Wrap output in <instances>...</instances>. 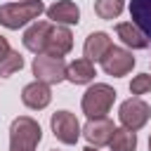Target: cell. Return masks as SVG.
Returning <instances> with one entry per match:
<instances>
[{
	"instance_id": "obj_11",
	"label": "cell",
	"mask_w": 151,
	"mask_h": 151,
	"mask_svg": "<svg viewBox=\"0 0 151 151\" xmlns=\"http://www.w3.org/2000/svg\"><path fill=\"white\" fill-rule=\"evenodd\" d=\"M21 101L33 109V111H40L45 109L50 101H52V92H50V85L47 83H40V80H33L28 83L24 90H21Z\"/></svg>"
},
{
	"instance_id": "obj_12",
	"label": "cell",
	"mask_w": 151,
	"mask_h": 151,
	"mask_svg": "<svg viewBox=\"0 0 151 151\" xmlns=\"http://www.w3.org/2000/svg\"><path fill=\"white\" fill-rule=\"evenodd\" d=\"M111 47H113V42H111V38H109V33L94 31V33H90V35L85 38L83 52H85V59H90V61H101L104 54H106Z\"/></svg>"
},
{
	"instance_id": "obj_15",
	"label": "cell",
	"mask_w": 151,
	"mask_h": 151,
	"mask_svg": "<svg viewBox=\"0 0 151 151\" xmlns=\"http://www.w3.org/2000/svg\"><path fill=\"white\" fill-rule=\"evenodd\" d=\"M116 33H118V38H120L127 47H132V50H144V47H149V38H146L132 21L118 24V26H116Z\"/></svg>"
},
{
	"instance_id": "obj_21",
	"label": "cell",
	"mask_w": 151,
	"mask_h": 151,
	"mask_svg": "<svg viewBox=\"0 0 151 151\" xmlns=\"http://www.w3.org/2000/svg\"><path fill=\"white\" fill-rule=\"evenodd\" d=\"M7 52H9V42H7V40H5L2 35H0V59H2V57H5Z\"/></svg>"
},
{
	"instance_id": "obj_18",
	"label": "cell",
	"mask_w": 151,
	"mask_h": 151,
	"mask_svg": "<svg viewBox=\"0 0 151 151\" xmlns=\"http://www.w3.org/2000/svg\"><path fill=\"white\" fill-rule=\"evenodd\" d=\"M24 66V57L17 52V50H9L2 59H0V78H9L12 73L21 71Z\"/></svg>"
},
{
	"instance_id": "obj_23",
	"label": "cell",
	"mask_w": 151,
	"mask_h": 151,
	"mask_svg": "<svg viewBox=\"0 0 151 151\" xmlns=\"http://www.w3.org/2000/svg\"><path fill=\"white\" fill-rule=\"evenodd\" d=\"M149 151H151V137H149Z\"/></svg>"
},
{
	"instance_id": "obj_6",
	"label": "cell",
	"mask_w": 151,
	"mask_h": 151,
	"mask_svg": "<svg viewBox=\"0 0 151 151\" xmlns=\"http://www.w3.org/2000/svg\"><path fill=\"white\" fill-rule=\"evenodd\" d=\"M50 125H52L54 137H57L59 142H64V144H76L78 137L83 134L80 123H78V118H76L71 111H57V113H52Z\"/></svg>"
},
{
	"instance_id": "obj_19",
	"label": "cell",
	"mask_w": 151,
	"mask_h": 151,
	"mask_svg": "<svg viewBox=\"0 0 151 151\" xmlns=\"http://www.w3.org/2000/svg\"><path fill=\"white\" fill-rule=\"evenodd\" d=\"M125 7V0H97L94 2V12L101 19H116Z\"/></svg>"
},
{
	"instance_id": "obj_10",
	"label": "cell",
	"mask_w": 151,
	"mask_h": 151,
	"mask_svg": "<svg viewBox=\"0 0 151 151\" xmlns=\"http://www.w3.org/2000/svg\"><path fill=\"white\" fill-rule=\"evenodd\" d=\"M52 31L50 21H33L26 33H24V47L33 54H45V45H47V35Z\"/></svg>"
},
{
	"instance_id": "obj_5",
	"label": "cell",
	"mask_w": 151,
	"mask_h": 151,
	"mask_svg": "<svg viewBox=\"0 0 151 151\" xmlns=\"http://www.w3.org/2000/svg\"><path fill=\"white\" fill-rule=\"evenodd\" d=\"M118 118H120L123 127H130V130L137 132L139 127H144V125L149 123V118H151V109H149V104H146L144 99H139V97H130V99H125V101L120 104Z\"/></svg>"
},
{
	"instance_id": "obj_3",
	"label": "cell",
	"mask_w": 151,
	"mask_h": 151,
	"mask_svg": "<svg viewBox=\"0 0 151 151\" xmlns=\"http://www.w3.org/2000/svg\"><path fill=\"white\" fill-rule=\"evenodd\" d=\"M116 101V90L106 83H94L83 94V113L87 118H104Z\"/></svg>"
},
{
	"instance_id": "obj_13",
	"label": "cell",
	"mask_w": 151,
	"mask_h": 151,
	"mask_svg": "<svg viewBox=\"0 0 151 151\" xmlns=\"http://www.w3.org/2000/svg\"><path fill=\"white\" fill-rule=\"evenodd\" d=\"M45 12H47V19L54 24H78L80 21V9L71 0H57Z\"/></svg>"
},
{
	"instance_id": "obj_22",
	"label": "cell",
	"mask_w": 151,
	"mask_h": 151,
	"mask_svg": "<svg viewBox=\"0 0 151 151\" xmlns=\"http://www.w3.org/2000/svg\"><path fill=\"white\" fill-rule=\"evenodd\" d=\"M83 151H99V149H97V146H92V144H87V146H85Z\"/></svg>"
},
{
	"instance_id": "obj_4",
	"label": "cell",
	"mask_w": 151,
	"mask_h": 151,
	"mask_svg": "<svg viewBox=\"0 0 151 151\" xmlns=\"http://www.w3.org/2000/svg\"><path fill=\"white\" fill-rule=\"evenodd\" d=\"M66 61L64 57H50V54H35L33 59V76L40 83L47 85H57L61 80H66Z\"/></svg>"
},
{
	"instance_id": "obj_2",
	"label": "cell",
	"mask_w": 151,
	"mask_h": 151,
	"mask_svg": "<svg viewBox=\"0 0 151 151\" xmlns=\"http://www.w3.org/2000/svg\"><path fill=\"white\" fill-rule=\"evenodd\" d=\"M40 139H42V130H40L38 120H33L31 116H19L12 120L9 151H35Z\"/></svg>"
},
{
	"instance_id": "obj_16",
	"label": "cell",
	"mask_w": 151,
	"mask_h": 151,
	"mask_svg": "<svg viewBox=\"0 0 151 151\" xmlns=\"http://www.w3.org/2000/svg\"><path fill=\"white\" fill-rule=\"evenodd\" d=\"M94 76H97V73H94V66H92V61L85 59V57L71 61L68 68H66V80H71L73 85H85V83H90Z\"/></svg>"
},
{
	"instance_id": "obj_1",
	"label": "cell",
	"mask_w": 151,
	"mask_h": 151,
	"mask_svg": "<svg viewBox=\"0 0 151 151\" xmlns=\"http://www.w3.org/2000/svg\"><path fill=\"white\" fill-rule=\"evenodd\" d=\"M45 12V5L42 0H19V2H9V5H2L0 7V24L5 28H21L26 26L28 21L38 19L40 14Z\"/></svg>"
},
{
	"instance_id": "obj_17",
	"label": "cell",
	"mask_w": 151,
	"mask_h": 151,
	"mask_svg": "<svg viewBox=\"0 0 151 151\" xmlns=\"http://www.w3.org/2000/svg\"><path fill=\"white\" fill-rule=\"evenodd\" d=\"M109 146H111V151H134L137 149V134H134V130H130V127H116Z\"/></svg>"
},
{
	"instance_id": "obj_8",
	"label": "cell",
	"mask_w": 151,
	"mask_h": 151,
	"mask_svg": "<svg viewBox=\"0 0 151 151\" xmlns=\"http://www.w3.org/2000/svg\"><path fill=\"white\" fill-rule=\"evenodd\" d=\"M71 47H73V33L66 28V24L52 26V31L47 35L45 54H50V57H64V54L71 52Z\"/></svg>"
},
{
	"instance_id": "obj_9",
	"label": "cell",
	"mask_w": 151,
	"mask_h": 151,
	"mask_svg": "<svg viewBox=\"0 0 151 151\" xmlns=\"http://www.w3.org/2000/svg\"><path fill=\"white\" fill-rule=\"evenodd\" d=\"M113 123L104 116V118H90L87 120V125L83 127V137L92 144V146H104V144H109L111 142V137H113Z\"/></svg>"
},
{
	"instance_id": "obj_14",
	"label": "cell",
	"mask_w": 151,
	"mask_h": 151,
	"mask_svg": "<svg viewBox=\"0 0 151 151\" xmlns=\"http://www.w3.org/2000/svg\"><path fill=\"white\" fill-rule=\"evenodd\" d=\"M130 17L151 42V0H130Z\"/></svg>"
},
{
	"instance_id": "obj_20",
	"label": "cell",
	"mask_w": 151,
	"mask_h": 151,
	"mask_svg": "<svg viewBox=\"0 0 151 151\" xmlns=\"http://www.w3.org/2000/svg\"><path fill=\"white\" fill-rule=\"evenodd\" d=\"M130 92L132 94H146V92H151V73L134 76L132 83H130Z\"/></svg>"
},
{
	"instance_id": "obj_24",
	"label": "cell",
	"mask_w": 151,
	"mask_h": 151,
	"mask_svg": "<svg viewBox=\"0 0 151 151\" xmlns=\"http://www.w3.org/2000/svg\"><path fill=\"white\" fill-rule=\"evenodd\" d=\"M52 151H57V149H52Z\"/></svg>"
},
{
	"instance_id": "obj_7",
	"label": "cell",
	"mask_w": 151,
	"mask_h": 151,
	"mask_svg": "<svg viewBox=\"0 0 151 151\" xmlns=\"http://www.w3.org/2000/svg\"><path fill=\"white\" fill-rule=\"evenodd\" d=\"M134 66V57L132 52H127L125 47H111L104 59H101V68L104 73L113 76V78H120V76H127Z\"/></svg>"
}]
</instances>
